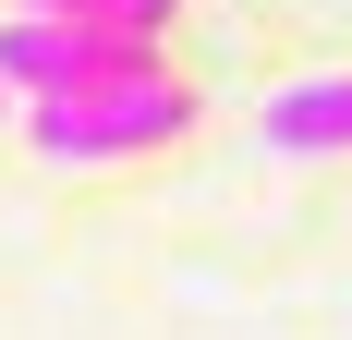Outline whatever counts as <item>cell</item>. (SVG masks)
<instances>
[{
  "instance_id": "cell-1",
  "label": "cell",
  "mask_w": 352,
  "mask_h": 340,
  "mask_svg": "<svg viewBox=\"0 0 352 340\" xmlns=\"http://www.w3.org/2000/svg\"><path fill=\"white\" fill-rule=\"evenodd\" d=\"M25 134L36 158H146V146L195 134V85H182L170 61L158 73H122V85H73V98H25Z\"/></svg>"
},
{
  "instance_id": "cell-2",
  "label": "cell",
  "mask_w": 352,
  "mask_h": 340,
  "mask_svg": "<svg viewBox=\"0 0 352 340\" xmlns=\"http://www.w3.org/2000/svg\"><path fill=\"white\" fill-rule=\"evenodd\" d=\"M158 73L146 25H85V12H0V85L12 98H73V85H122Z\"/></svg>"
},
{
  "instance_id": "cell-3",
  "label": "cell",
  "mask_w": 352,
  "mask_h": 340,
  "mask_svg": "<svg viewBox=\"0 0 352 340\" xmlns=\"http://www.w3.org/2000/svg\"><path fill=\"white\" fill-rule=\"evenodd\" d=\"M255 134L280 146V158H352V73H304L280 98L255 109Z\"/></svg>"
},
{
  "instance_id": "cell-4",
  "label": "cell",
  "mask_w": 352,
  "mask_h": 340,
  "mask_svg": "<svg viewBox=\"0 0 352 340\" xmlns=\"http://www.w3.org/2000/svg\"><path fill=\"white\" fill-rule=\"evenodd\" d=\"M0 12H85V25H146V36H170L182 0H0Z\"/></svg>"
},
{
  "instance_id": "cell-5",
  "label": "cell",
  "mask_w": 352,
  "mask_h": 340,
  "mask_svg": "<svg viewBox=\"0 0 352 340\" xmlns=\"http://www.w3.org/2000/svg\"><path fill=\"white\" fill-rule=\"evenodd\" d=\"M0 98H12V85H0Z\"/></svg>"
}]
</instances>
